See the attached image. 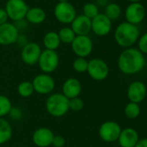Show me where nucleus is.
<instances>
[{
  "label": "nucleus",
  "mask_w": 147,
  "mask_h": 147,
  "mask_svg": "<svg viewBox=\"0 0 147 147\" xmlns=\"http://www.w3.org/2000/svg\"><path fill=\"white\" fill-rule=\"evenodd\" d=\"M87 72L91 78L96 81L105 80L109 74V67L106 61L101 59H92L88 61Z\"/></svg>",
  "instance_id": "6e6552de"
},
{
  "label": "nucleus",
  "mask_w": 147,
  "mask_h": 147,
  "mask_svg": "<svg viewBox=\"0 0 147 147\" xmlns=\"http://www.w3.org/2000/svg\"><path fill=\"white\" fill-rule=\"evenodd\" d=\"M70 45L73 53L80 58L89 56L94 48L93 40L88 35H76Z\"/></svg>",
  "instance_id": "0eeeda50"
},
{
  "label": "nucleus",
  "mask_w": 147,
  "mask_h": 147,
  "mask_svg": "<svg viewBox=\"0 0 147 147\" xmlns=\"http://www.w3.org/2000/svg\"><path fill=\"white\" fill-rule=\"evenodd\" d=\"M104 14L106 16L111 20L112 22L117 21L120 19L122 14V9L119 3H109L106 7H105V12Z\"/></svg>",
  "instance_id": "4be33fe9"
},
{
  "label": "nucleus",
  "mask_w": 147,
  "mask_h": 147,
  "mask_svg": "<svg viewBox=\"0 0 147 147\" xmlns=\"http://www.w3.org/2000/svg\"><path fill=\"white\" fill-rule=\"evenodd\" d=\"M34 87V90L41 95H46L53 91L55 89V80L49 75L42 73L36 76L31 82Z\"/></svg>",
  "instance_id": "f8f14e48"
},
{
  "label": "nucleus",
  "mask_w": 147,
  "mask_h": 147,
  "mask_svg": "<svg viewBox=\"0 0 147 147\" xmlns=\"http://www.w3.org/2000/svg\"><path fill=\"white\" fill-rule=\"evenodd\" d=\"M59 3H66V2H69V0H58Z\"/></svg>",
  "instance_id": "58836bf2"
},
{
  "label": "nucleus",
  "mask_w": 147,
  "mask_h": 147,
  "mask_svg": "<svg viewBox=\"0 0 147 147\" xmlns=\"http://www.w3.org/2000/svg\"><path fill=\"white\" fill-rule=\"evenodd\" d=\"M46 17L47 15L44 9H42L40 7H32V8H29L25 16V20L29 23L38 25L44 22Z\"/></svg>",
  "instance_id": "aec40b11"
},
{
  "label": "nucleus",
  "mask_w": 147,
  "mask_h": 147,
  "mask_svg": "<svg viewBox=\"0 0 147 147\" xmlns=\"http://www.w3.org/2000/svg\"><path fill=\"white\" fill-rule=\"evenodd\" d=\"M8 15L4 9V8H0V25L8 22Z\"/></svg>",
  "instance_id": "f704fd0d"
},
{
  "label": "nucleus",
  "mask_w": 147,
  "mask_h": 147,
  "mask_svg": "<svg viewBox=\"0 0 147 147\" xmlns=\"http://www.w3.org/2000/svg\"><path fill=\"white\" fill-rule=\"evenodd\" d=\"M134 147H147V138L139 140Z\"/></svg>",
  "instance_id": "e433bc0d"
},
{
  "label": "nucleus",
  "mask_w": 147,
  "mask_h": 147,
  "mask_svg": "<svg viewBox=\"0 0 147 147\" xmlns=\"http://www.w3.org/2000/svg\"><path fill=\"white\" fill-rule=\"evenodd\" d=\"M34 87L31 82L24 81L19 84L17 87V92L22 97H29L34 93Z\"/></svg>",
  "instance_id": "a878e982"
},
{
  "label": "nucleus",
  "mask_w": 147,
  "mask_h": 147,
  "mask_svg": "<svg viewBox=\"0 0 147 147\" xmlns=\"http://www.w3.org/2000/svg\"><path fill=\"white\" fill-rule=\"evenodd\" d=\"M42 53V48L39 44L36 42H28L22 47L21 58L23 63L28 65H34L37 64L39 57Z\"/></svg>",
  "instance_id": "ddd939ff"
},
{
  "label": "nucleus",
  "mask_w": 147,
  "mask_h": 147,
  "mask_svg": "<svg viewBox=\"0 0 147 147\" xmlns=\"http://www.w3.org/2000/svg\"><path fill=\"white\" fill-rule=\"evenodd\" d=\"M137 42H138V49L143 54H147V32L144 33L142 35L140 34Z\"/></svg>",
  "instance_id": "7c9ffc66"
},
{
  "label": "nucleus",
  "mask_w": 147,
  "mask_h": 147,
  "mask_svg": "<svg viewBox=\"0 0 147 147\" xmlns=\"http://www.w3.org/2000/svg\"><path fill=\"white\" fill-rule=\"evenodd\" d=\"M99 8L100 7H106L108 3H109V0H96L94 3Z\"/></svg>",
  "instance_id": "c9c22d12"
},
{
  "label": "nucleus",
  "mask_w": 147,
  "mask_h": 147,
  "mask_svg": "<svg viewBox=\"0 0 147 147\" xmlns=\"http://www.w3.org/2000/svg\"><path fill=\"white\" fill-rule=\"evenodd\" d=\"M146 13V8L141 3H131L125 10L126 22L138 25L144 21Z\"/></svg>",
  "instance_id": "9d476101"
},
{
  "label": "nucleus",
  "mask_w": 147,
  "mask_h": 147,
  "mask_svg": "<svg viewBox=\"0 0 147 147\" xmlns=\"http://www.w3.org/2000/svg\"><path fill=\"white\" fill-rule=\"evenodd\" d=\"M147 93L146 84L140 81L133 82L127 89V97L130 102L139 103L144 101Z\"/></svg>",
  "instance_id": "2eb2a0df"
},
{
  "label": "nucleus",
  "mask_w": 147,
  "mask_h": 147,
  "mask_svg": "<svg viewBox=\"0 0 147 147\" xmlns=\"http://www.w3.org/2000/svg\"><path fill=\"white\" fill-rule=\"evenodd\" d=\"M81 92V84L80 81L75 78H68L62 85V94L68 98L72 99L79 96Z\"/></svg>",
  "instance_id": "6ab92c4d"
},
{
  "label": "nucleus",
  "mask_w": 147,
  "mask_h": 147,
  "mask_svg": "<svg viewBox=\"0 0 147 147\" xmlns=\"http://www.w3.org/2000/svg\"><path fill=\"white\" fill-rule=\"evenodd\" d=\"M12 136L10 124L4 119L0 118V145L8 142Z\"/></svg>",
  "instance_id": "5701e85b"
},
{
  "label": "nucleus",
  "mask_w": 147,
  "mask_h": 147,
  "mask_svg": "<svg viewBox=\"0 0 147 147\" xmlns=\"http://www.w3.org/2000/svg\"><path fill=\"white\" fill-rule=\"evenodd\" d=\"M38 66L40 70L46 74L54 72L59 65V55L56 51L45 49L42 51L38 59Z\"/></svg>",
  "instance_id": "39448f33"
},
{
  "label": "nucleus",
  "mask_w": 147,
  "mask_h": 147,
  "mask_svg": "<svg viewBox=\"0 0 147 147\" xmlns=\"http://www.w3.org/2000/svg\"><path fill=\"white\" fill-rule=\"evenodd\" d=\"M57 34L61 43L64 44H71L76 36L71 27H63L59 30V32H57Z\"/></svg>",
  "instance_id": "b1692460"
},
{
  "label": "nucleus",
  "mask_w": 147,
  "mask_h": 147,
  "mask_svg": "<svg viewBox=\"0 0 147 147\" xmlns=\"http://www.w3.org/2000/svg\"><path fill=\"white\" fill-rule=\"evenodd\" d=\"M29 5L24 0H7L4 9L9 19L16 22L25 18Z\"/></svg>",
  "instance_id": "423d86ee"
},
{
  "label": "nucleus",
  "mask_w": 147,
  "mask_h": 147,
  "mask_svg": "<svg viewBox=\"0 0 147 147\" xmlns=\"http://www.w3.org/2000/svg\"><path fill=\"white\" fill-rule=\"evenodd\" d=\"M128 2H130V3H140L142 0H127Z\"/></svg>",
  "instance_id": "4c0bfd02"
},
{
  "label": "nucleus",
  "mask_w": 147,
  "mask_h": 147,
  "mask_svg": "<svg viewBox=\"0 0 147 147\" xmlns=\"http://www.w3.org/2000/svg\"><path fill=\"white\" fill-rule=\"evenodd\" d=\"M54 137V133L49 128L41 127L34 132L32 135V141L36 146L48 147L52 145Z\"/></svg>",
  "instance_id": "dca6fc26"
},
{
  "label": "nucleus",
  "mask_w": 147,
  "mask_h": 147,
  "mask_svg": "<svg viewBox=\"0 0 147 147\" xmlns=\"http://www.w3.org/2000/svg\"><path fill=\"white\" fill-rule=\"evenodd\" d=\"M125 115L129 119H136L140 115V107L139 103L132 102L126 104L125 107Z\"/></svg>",
  "instance_id": "393cba45"
},
{
  "label": "nucleus",
  "mask_w": 147,
  "mask_h": 147,
  "mask_svg": "<svg viewBox=\"0 0 147 147\" xmlns=\"http://www.w3.org/2000/svg\"><path fill=\"white\" fill-rule=\"evenodd\" d=\"M112 27L113 22L104 13H99L91 20V31L97 36H107L110 34Z\"/></svg>",
  "instance_id": "1a4fd4ad"
},
{
  "label": "nucleus",
  "mask_w": 147,
  "mask_h": 147,
  "mask_svg": "<svg viewBox=\"0 0 147 147\" xmlns=\"http://www.w3.org/2000/svg\"><path fill=\"white\" fill-rule=\"evenodd\" d=\"M70 25L75 35H88L91 32V19L82 14L76 16Z\"/></svg>",
  "instance_id": "f3484780"
},
{
  "label": "nucleus",
  "mask_w": 147,
  "mask_h": 147,
  "mask_svg": "<svg viewBox=\"0 0 147 147\" xmlns=\"http://www.w3.org/2000/svg\"><path fill=\"white\" fill-rule=\"evenodd\" d=\"M55 19L62 24H71L73 20L77 16L75 7L69 2L57 3L53 10Z\"/></svg>",
  "instance_id": "20e7f679"
},
{
  "label": "nucleus",
  "mask_w": 147,
  "mask_h": 147,
  "mask_svg": "<svg viewBox=\"0 0 147 147\" xmlns=\"http://www.w3.org/2000/svg\"><path fill=\"white\" fill-rule=\"evenodd\" d=\"M42 44L45 49L55 51L60 47L61 44V40L59 39L57 32L55 31L47 32L42 38Z\"/></svg>",
  "instance_id": "412c9836"
},
{
  "label": "nucleus",
  "mask_w": 147,
  "mask_h": 147,
  "mask_svg": "<svg viewBox=\"0 0 147 147\" xmlns=\"http://www.w3.org/2000/svg\"><path fill=\"white\" fill-rule=\"evenodd\" d=\"M20 32L13 22H5L0 25V45L9 46L16 42Z\"/></svg>",
  "instance_id": "4468645a"
},
{
  "label": "nucleus",
  "mask_w": 147,
  "mask_h": 147,
  "mask_svg": "<svg viewBox=\"0 0 147 147\" xmlns=\"http://www.w3.org/2000/svg\"><path fill=\"white\" fill-rule=\"evenodd\" d=\"M45 106L48 113L55 117L63 116L69 109L68 99L61 93H55L49 96L46 101Z\"/></svg>",
  "instance_id": "7ed1b4c3"
},
{
  "label": "nucleus",
  "mask_w": 147,
  "mask_h": 147,
  "mask_svg": "<svg viewBox=\"0 0 147 147\" xmlns=\"http://www.w3.org/2000/svg\"><path fill=\"white\" fill-rule=\"evenodd\" d=\"M15 24V26L16 27V28L18 29V31L20 32L21 30H24L27 28L28 27V22L24 19H22V20H19V21H16V22H13Z\"/></svg>",
  "instance_id": "473e14b6"
},
{
  "label": "nucleus",
  "mask_w": 147,
  "mask_h": 147,
  "mask_svg": "<svg viewBox=\"0 0 147 147\" xmlns=\"http://www.w3.org/2000/svg\"><path fill=\"white\" fill-rule=\"evenodd\" d=\"M29 42V40H28V38H27V36L25 35V34H19V35H18V37H17V40H16V44L18 45V46H20L21 47H23L27 43Z\"/></svg>",
  "instance_id": "72a5a7b5"
},
{
  "label": "nucleus",
  "mask_w": 147,
  "mask_h": 147,
  "mask_svg": "<svg viewBox=\"0 0 147 147\" xmlns=\"http://www.w3.org/2000/svg\"><path fill=\"white\" fill-rule=\"evenodd\" d=\"M121 130L120 126L117 122L109 121L101 124L99 129V135L103 141L111 143L118 140Z\"/></svg>",
  "instance_id": "9b49d317"
},
{
  "label": "nucleus",
  "mask_w": 147,
  "mask_h": 147,
  "mask_svg": "<svg viewBox=\"0 0 147 147\" xmlns=\"http://www.w3.org/2000/svg\"><path fill=\"white\" fill-rule=\"evenodd\" d=\"M11 110V102L10 99L5 96L0 95V118L7 115Z\"/></svg>",
  "instance_id": "c85d7f7f"
},
{
  "label": "nucleus",
  "mask_w": 147,
  "mask_h": 147,
  "mask_svg": "<svg viewBox=\"0 0 147 147\" xmlns=\"http://www.w3.org/2000/svg\"><path fill=\"white\" fill-rule=\"evenodd\" d=\"M68 107L69 109L73 111H80L84 108V102L78 96L72 99H68Z\"/></svg>",
  "instance_id": "c756f323"
},
{
  "label": "nucleus",
  "mask_w": 147,
  "mask_h": 147,
  "mask_svg": "<svg viewBox=\"0 0 147 147\" xmlns=\"http://www.w3.org/2000/svg\"><path fill=\"white\" fill-rule=\"evenodd\" d=\"M99 7L94 3H87L83 5L82 15L87 16L89 19H93L99 14Z\"/></svg>",
  "instance_id": "bb28decb"
},
{
  "label": "nucleus",
  "mask_w": 147,
  "mask_h": 147,
  "mask_svg": "<svg viewBox=\"0 0 147 147\" xmlns=\"http://www.w3.org/2000/svg\"><path fill=\"white\" fill-rule=\"evenodd\" d=\"M88 65V61L86 59V58L77 57L73 62V69L75 70V71L78 73H83L87 71Z\"/></svg>",
  "instance_id": "cd10ccee"
},
{
  "label": "nucleus",
  "mask_w": 147,
  "mask_h": 147,
  "mask_svg": "<svg viewBox=\"0 0 147 147\" xmlns=\"http://www.w3.org/2000/svg\"><path fill=\"white\" fill-rule=\"evenodd\" d=\"M113 36L120 47L128 48L132 47L138 41L140 36V30L138 25L123 22L116 27Z\"/></svg>",
  "instance_id": "f03ea898"
},
{
  "label": "nucleus",
  "mask_w": 147,
  "mask_h": 147,
  "mask_svg": "<svg viewBox=\"0 0 147 147\" xmlns=\"http://www.w3.org/2000/svg\"><path fill=\"white\" fill-rule=\"evenodd\" d=\"M138 132L131 127L121 130L118 141L120 147H134L139 140Z\"/></svg>",
  "instance_id": "a211bd4d"
},
{
  "label": "nucleus",
  "mask_w": 147,
  "mask_h": 147,
  "mask_svg": "<svg viewBox=\"0 0 147 147\" xmlns=\"http://www.w3.org/2000/svg\"><path fill=\"white\" fill-rule=\"evenodd\" d=\"M52 145L55 147H62L65 145V139L62 136H55L52 141Z\"/></svg>",
  "instance_id": "2f4dec72"
},
{
  "label": "nucleus",
  "mask_w": 147,
  "mask_h": 147,
  "mask_svg": "<svg viewBox=\"0 0 147 147\" xmlns=\"http://www.w3.org/2000/svg\"><path fill=\"white\" fill-rule=\"evenodd\" d=\"M146 65L144 54L134 47L125 48L118 58L120 71L126 75H133L141 71Z\"/></svg>",
  "instance_id": "f257e3e1"
}]
</instances>
